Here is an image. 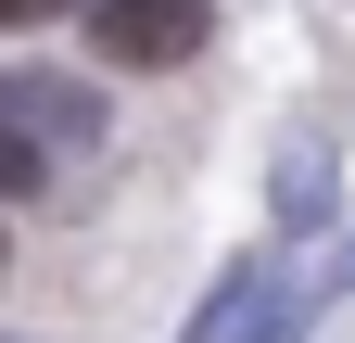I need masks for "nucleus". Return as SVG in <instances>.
I'll use <instances>...</instances> for the list:
<instances>
[{
	"label": "nucleus",
	"instance_id": "f257e3e1",
	"mask_svg": "<svg viewBox=\"0 0 355 343\" xmlns=\"http://www.w3.org/2000/svg\"><path fill=\"white\" fill-rule=\"evenodd\" d=\"M89 38H102V64L165 76V64H191L216 38V0H89Z\"/></svg>",
	"mask_w": 355,
	"mask_h": 343
},
{
	"label": "nucleus",
	"instance_id": "f03ea898",
	"mask_svg": "<svg viewBox=\"0 0 355 343\" xmlns=\"http://www.w3.org/2000/svg\"><path fill=\"white\" fill-rule=\"evenodd\" d=\"M0 140H26L38 165L89 153V140H102V90H76V76H51V64H13V76H0Z\"/></svg>",
	"mask_w": 355,
	"mask_h": 343
},
{
	"label": "nucleus",
	"instance_id": "7ed1b4c3",
	"mask_svg": "<svg viewBox=\"0 0 355 343\" xmlns=\"http://www.w3.org/2000/svg\"><path fill=\"white\" fill-rule=\"evenodd\" d=\"M330 203H343V140H292V153H279V178H266V217H279V242L330 229Z\"/></svg>",
	"mask_w": 355,
	"mask_h": 343
},
{
	"label": "nucleus",
	"instance_id": "20e7f679",
	"mask_svg": "<svg viewBox=\"0 0 355 343\" xmlns=\"http://www.w3.org/2000/svg\"><path fill=\"white\" fill-rule=\"evenodd\" d=\"M304 280H241V306H229V343H304Z\"/></svg>",
	"mask_w": 355,
	"mask_h": 343
},
{
	"label": "nucleus",
	"instance_id": "39448f33",
	"mask_svg": "<svg viewBox=\"0 0 355 343\" xmlns=\"http://www.w3.org/2000/svg\"><path fill=\"white\" fill-rule=\"evenodd\" d=\"M343 292H355V229H330V254L304 267V306H343Z\"/></svg>",
	"mask_w": 355,
	"mask_h": 343
},
{
	"label": "nucleus",
	"instance_id": "423d86ee",
	"mask_svg": "<svg viewBox=\"0 0 355 343\" xmlns=\"http://www.w3.org/2000/svg\"><path fill=\"white\" fill-rule=\"evenodd\" d=\"M38 178H51V165H38L26 140H0V203H13V191H38Z\"/></svg>",
	"mask_w": 355,
	"mask_h": 343
},
{
	"label": "nucleus",
	"instance_id": "0eeeda50",
	"mask_svg": "<svg viewBox=\"0 0 355 343\" xmlns=\"http://www.w3.org/2000/svg\"><path fill=\"white\" fill-rule=\"evenodd\" d=\"M38 13H64V0H0V26H38Z\"/></svg>",
	"mask_w": 355,
	"mask_h": 343
}]
</instances>
